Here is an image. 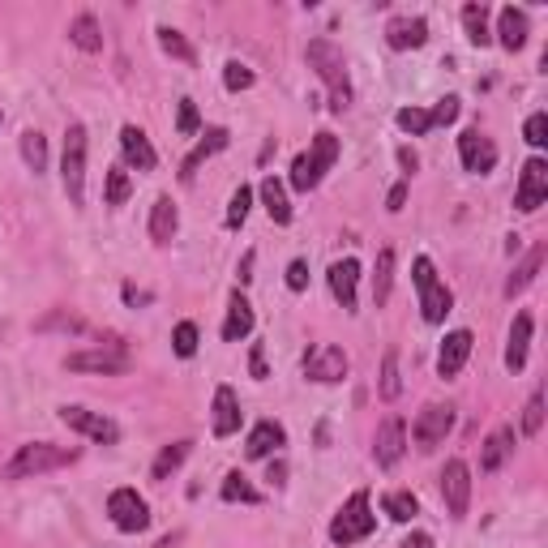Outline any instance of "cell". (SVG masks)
I'll return each mask as SVG.
<instances>
[{
  "mask_svg": "<svg viewBox=\"0 0 548 548\" xmlns=\"http://www.w3.org/2000/svg\"><path fill=\"white\" fill-rule=\"evenodd\" d=\"M544 257H548V249H544V245H536V249H531V253L523 257L519 266H514V274L506 279V296H510V300L519 296V292H527L531 283H536V274H540V266H544Z\"/></svg>",
  "mask_w": 548,
  "mask_h": 548,
  "instance_id": "29",
  "label": "cell"
},
{
  "mask_svg": "<svg viewBox=\"0 0 548 548\" xmlns=\"http://www.w3.org/2000/svg\"><path fill=\"white\" fill-rule=\"evenodd\" d=\"M326 283H330L334 300H339L347 313H356V283H360V262H356V257H343V262H334V266L326 270Z\"/></svg>",
  "mask_w": 548,
  "mask_h": 548,
  "instance_id": "17",
  "label": "cell"
},
{
  "mask_svg": "<svg viewBox=\"0 0 548 548\" xmlns=\"http://www.w3.org/2000/svg\"><path fill=\"white\" fill-rule=\"evenodd\" d=\"M78 463V450L73 446H56V441H26V446L13 450V459L5 463L0 476L5 480H35V476H48V471H60Z\"/></svg>",
  "mask_w": 548,
  "mask_h": 548,
  "instance_id": "1",
  "label": "cell"
},
{
  "mask_svg": "<svg viewBox=\"0 0 548 548\" xmlns=\"http://www.w3.org/2000/svg\"><path fill=\"white\" fill-rule=\"evenodd\" d=\"M227 137H232L227 129H206V142H197V146L189 150V159L180 163V180H185V185L197 176V167H202L210 155H219V150H227Z\"/></svg>",
  "mask_w": 548,
  "mask_h": 548,
  "instance_id": "25",
  "label": "cell"
},
{
  "mask_svg": "<svg viewBox=\"0 0 548 548\" xmlns=\"http://www.w3.org/2000/svg\"><path fill=\"white\" fill-rule=\"evenodd\" d=\"M172 347H176L180 360L197 356V326H193V322H180V326L172 330Z\"/></svg>",
  "mask_w": 548,
  "mask_h": 548,
  "instance_id": "44",
  "label": "cell"
},
{
  "mask_svg": "<svg viewBox=\"0 0 548 548\" xmlns=\"http://www.w3.org/2000/svg\"><path fill=\"white\" fill-rule=\"evenodd\" d=\"M373 527H377L373 497H369V489H356V493L339 506V514L330 519V540L339 544V548H347V544H356V540H369Z\"/></svg>",
  "mask_w": 548,
  "mask_h": 548,
  "instance_id": "3",
  "label": "cell"
},
{
  "mask_svg": "<svg viewBox=\"0 0 548 548\" xmlns=\"http://www.w3.org/2000/svg\"><path fill=\"white\" fill-rule=\"evenodd\" d=\"M471 347H476L471 330H450L446 343H441V352H437V373H441V377H459L463 364H467V356H471Z\"/></svg>",
  "mask_w": 548,
  "mask_h": 548,
  "instance_id": "18",
  "label": "cell"
},
{
  "mask_svg": "<svg viewBox=\"0 0 548 548\" xmlns=\"http://www.w3.org/2000/svg\"><path fill=\"white\" fill-rule=\"evenodd\" d=\"M544 202H548V159L531 155V159L523 163L519 189H514V210H523V215H536Z\"/></svg>",
  "mask_w": 548,
  "mask_h": 548,
  "instance_id": "11",
  "label": "cell"
},
{
  "mask_svg": "<svg viewBox=\"0 0 548 548\" xmlns=\"http://www.w3.org/2000/svg\"><path fill=\"white\" fill-rule=\"evenodd\" d=\"M129 193H133L129 172H125V167H112V172H108V193H103V202H108V206H125V202H129Z\"/></svg>",
  "mask_w": 548,
  "mask_h": 548,
  "instance_id": "40",
  "label": "cell"
},
{
  "mask_svg": "<svg viewBox=\"0 0 548 548\" xmlns=\"http://www.w3.org/2000/svg\"><path fill=\"white\" fill-rule=\"evenodd\" d=\"M249 206H253V189L249 185H240L236 193H232V206H227V227H240L249 219Z\"/></svg>",
  "mask_w": 548,
  "mask_h": 548,
  "instance_id": "43",
  "label": "cell"
},
{
  "mask_svg": "<svg viewBox=\"0 0 548 548\" xmlns=\"http://www.w3.org/2000/svg\"><path fill=\"white\" fill-rule=\"evenodd\" d=\"M279 446H287V433H283V424H274V420H262V424H253V433L245 441V454L249 459H270Z\"/></svg>",
  "mask_w": 548,
  "mask_h": 548,
  "instance_id": "24",
  "label": "cell"
},
{
  "mask_svg": "<svg viewBox=\"0 0 548 548\" xmlns=\"http://www.w3.org/2000/svg\"><path fill=\"white\" fill-rule=\"evenodd\" d=\"M399 163H403V172L411 176V172H416V167H420V159H416V150H407V146H403V150H399Z\"/></svg>",
  "mask_w": 548,
  "mask_h": 548,
  "instance_id": "51",
  "label": "cell"
},
{
  "mask_svg": "<svg viewBox=\"0 0 548 548\" xmlns=\"http://www.w3.org/2000/svg\"><path fill=\"white\" fill-rule=\"evenodd\" d=\"M304 56H309V69H313L317 78L326 82V90H330V112H347V108H352V78H347L343 52L334 48L330 39H313Z\"/></svg>",
  "mask_w": 548,
  "mask_h": 548,
  "instance_id": "2",
  "label": "cell"
},
{
  "mask_svg": "<svg viewBox=\"0 0 548 548\" xmlns=\"http://www.w3.org/2000/svg\"><path fill=\"white\" fill-rule=\"evenodd\" d=\"M403 202H407V185H394V189H390V197H386V210H394V215H399Z\"/></svg>",
  "mask_w": 548,
  "mask_h": 548,
  "instance_id": "50",
  "label": "cell"
},
{
  "mask_svg": "<svg viewBox=\"0 0 548 548\" xmlns=\"http://www.w3.org/2000/svg\"><path fill=\"white\" fill-rule=\"evenodd\" d=\"M287 287H292V292H304V287H309V262H304V257H296V262L287 266Z\"/></svg>",
  "mask_w": 548,
  "mask_h": 548,
  "instance_id": "48",
  "label": "cell"
},
{
  "mask_svg": "<svg viewBox=\"0 0 548 548\" xmlns=\"http://www.w3.org/2000/svg\"><path fill=\"white\" fill-rule=\"evenodd\" d=\"M382 510H386V519H394V523H411L420 514V501L411 493H403V489H394V493L382 497Z\"/></svg>",
  "mask_w": 548,
  "mask_h": 548,
  "instance_id": "34",
  "label": "cell"
},
{
  "mask_svg": "<svg viewBox=\"0 0 548 548\" xmlns=\"http://www.w3.org/2000/svg\"><path fill=\"white\" fill-rule=\"evenodd\" d=\"M463 30L476 48H489L493 43V30H489V9L484 5H463Z\"/></svg>",
  "mask_w": 548,
  "mask_h": 548,
  "instance_id": "32",
  "label": "cell"
},
{
  "mask_svg": "<svg viewBox=\"0 0 548 548\" xmlns=\"http://www.w3.org/2000/svg\"><path fill=\"white\" fill-rule=\"evenodd\" d=\"M249 369H253V377H257V382H266V377H270V373H266V352H262V343L253 347V356H249Z\"/></svg>",
  "mask_w": 548,
  "mask_h": 548,
  "instance_id": "49",
  "label": "cell"
},
{
  "mask_svg": "<svg viewBox=\"0 0 548 548\" xmlns=\"http://www.w3.org/2000/svg\"><path fill=\"white\" fill-rule=\"evenodd\" d=\"M60 180H65V197L69 206H82L86 202V125H73L65 129V159H60Z\"/></svg>",
  "mask_w": 548,
  "mask_h": 548,
  "instance_id": "6",
  "label": "cell"
},
{
  "mask_svg": "<svg viewBox=\"0 0 548 548\" xmlns=\"http://www.w3.org/2000/svg\"><path fill=\"white\" fill-rule=\"evenodd\" d=\"M219 493H223V501H245V506H257V501H262V493L249 484L245 471H227V480H223Z\"/></svg>",
  "mask_w": 548,
  "mask_h": 548,
  "instance_id": "36",
  "label": "cell"
},
{
  "mask_svg": "<svg viewBox=\"0 0 548 548\" xmlns=\"http://www.w3.org/2000/svg\"><path fill=\"white\" fill-rule=\"evenodd\" d=\"M411 279H416V292H420V317L429 326H441L446 322V313L454 309V292L437 279L429 257H416V262H411Z\"/></svg>",
  "mask_w": 548,
  "mask_h": 548,
  "instance_id": "5",
  "label": "cell"
},
{
  "mask_svg": "<svg viewBox=\"0 0 548 548\" xmlns=\"http://www.w3.org/2000/svg\"><path fill=\"white\" fill-rule=\"evenodd\" d=\"M155 35H159V48H163L167 56H176V60H185V65H193V48H189V39L180 35V30H172V26H159Z\"/></svg>",
  "mask_w": 548,
  "mask_h": 548,
  "instance_id": "38",
  "label": "cell"
},
{
  "mask_svg": "<svg viewBox=\"0 0 548 548\" xmlns=\"http://www.w3.org/2000/svg\"><path fill=\"white\" fill-rule=\"evenodd\" d=\"M210 429L215 437H232L240 429V399L232 386H219L215 390V411H210Z\"/></svg>",
  "mask_w": 548,
  "mask_h": 548,
  "instance_id": "21",
  "label": "cell"
},
{
  "mask_svg": "<svg viewBox=\"0 0 548 548\" xmlns=\"http://www.w3.org/2000/svg\"><path fill=\"white\" fill-rule=\"evenodd\" d=\"M531 313H514V326H510V339H506V369L510 373H523L527 369V352H531Z\"/></svg>",
  "mask_w": 548,
  "mask_h": 548,
  "instance_id": "20",
  "label": "cell"
},
{
  "mask_svg": "<svg viewBox=\"0 0 548 548\" xmlns=\"http://www.w3.org/2000/svg\"><path fill=\"white\" fill-rule=\"evenodd\" d=\"M527 35H531V22H527L523 9L506 5V9L497 13V39H501V48H506V52H519L523 43H527Z\"/></svg>",
  "mask_w": 548,
  "mask_h": 548,
  "instance_id": "22",
  "label": "cell"
},
{
  "mask_svg": "<svg viewBox=\"0 0 548 548\" xmlns=\"http://www.w3.org/2000/svg\"><path fill=\"white\" fill-rule=\"evenodd\" d=\"M347 369H352V360H347L343 347H334V343H317L304 352V377L309 382H322V386H334V382H343Z\"/></svg>",
  "mask_w": 548,
  "mask_h": 548,
  "instance_id": "7",
  "label": "cell"
},
{
  "mask_svg": "<svg viewBox=\"0 0 548 548\" xmlns=\"http://www.w3.org/2000/svg\"><path fill=\"white\" fill-rule=\"evenodd\" d=\"M403 454H407V424L399 416H386L373 437V459L377 467H399Z\"/></svg>",
  "mask_w": 548,
  "mask_h": 548,
  "instance_id": "15",
  "label": "cell"
},
{
  "mask_svg": "<svg viewBox=\"0 0 548 548\" xmlns=\"http://www.w3.org/2000/svg\"><path fill=\"white\" fill-rule=\"evenodd\" d=\"M523 137H527V146L540 150V146L548 142V116H544V112H531L527 125H523Z\"/></svg>",
  "mask_w": 548,
  "mask_h": 548,
  "instance_id": "45",
  "label": "cell"
},
{
  "mask_svg": "<svg viewBox=\"0 0 548 548\" xmlns=\"http://www.w3.org/2000/svg\"><path fill=\"white\" fill-rule=\"evenodd\" d=\"M176 227H180L176 202H172V197H159V202L150 206V240H155V245H172Z\"/></svg>",
  "mask_w": 548,
  "mask_h": 548,
  "instance_id": "27",
  "label": "cell"
},
{
  "mask_svg": "<svg viewBox=\"0 0 548 548\" xmlns=\"http://www.w3.org/2000/svg\"><path fill=\"white\" fill-rule=\"evenodd\" d=\"M394 287V249L377 253V270H373V304H386Z\"/></svg>",
  "mask_w": 548,
  "mask_h": 548,
  "instance_id": "35",
  "label": "cell"
},
{
  "mask_svg": "<svg viewBox=\"0 0 548 548\" xmlns=\"http://www.w3.org/2000/svg\"><path fill=\"white\" fill-rule=\"evenodd\" d=\"M459 112H463V103L454 99V95L437 99V108L429 112V116H433V129H437V125H454V120H459Z\"/></svg>",
  "mask_w": 548,
  "mask_h": 548,
  "instance_id": "46",
  "label": "cell"
},
{
  "mask_svg": "<svg viewBox=\"0 0 548 548\" xmlns=\"http://www.w3.org/2000/svg\"><path fill=\"white\" fill-rule=\"evenodd\" d=\"M394 125H399L403 133H411V137H424L433 129V116L424 108H399V112H394Z\"/></svg>",
  "mask_w": 548,
  "mask_h": 548,
  "instance_id": "39",
  "label": "cell"
},
{
  "mask_svg": "<svg viewBox=\"0 0 548 548\" xmlns=\"http://www.w3.org/2000/svg\"><path fill=\"white\" fill-rule=\"evenodd\" d=\"M386 43H390L394 52L424 48V43H429V22H424V18H411V13H403V18H390V22H386Z\"/></svg>",
  "mask_w": 548,
  "mask_h": 548,
  "instance_id": "16",
  "label": "cell"
},
{
  "mask_svg": "<svg viewBox=\"0 0 548 548\" xmlns=\"http://www.w3.org/2000/svg\"><path fill=\"white\" fill-rule=\"evenodd\" d=\"M22 159H26V167L30 172H48V137H43L39 129H26L22 133Z\"/></svg>",
  "mask_w": 548,
  "mask_h": 548,
  "instance_id": "33",
  "label": "cell"
},
{
  "mask_svg": "<svg viewBox=\"0 0 548 548\" xmlns=\"http://www.w3.org/2000/svg\"><path fill=\"white\" fill-rule=\"evenodd\" d=\"M108 514H112L116 531H129V536L150 523V506H146V497H137V489H116L108 497Z\"/></svg>",
  "mask_w": 548,
  "mask_h": 548,
  "instance_id": "13",
  "label": "cell"
},
{
  "mask_svg": "<svg viewBox=\"0 0 548 548\" xmlns=\"http://www.w3.org/2000/svg\"><path fill=\"white\" fill-rule=\"evenodd\" d=\"M403 548H433V536H424V531H416V536H407Z\"/></svg>",
  "mask_w": 548,
  "mask_h": 548,
  "instance_id": "53",
  "label": "cell"
},
{
  "mask_svg": "<svg viewBox=\"0 0 548 548\" xmlns=\"http://www.w3.org/2000/svg\"><path fill=\"white\" fill-rule=\"evenodd\" d=\"M253 326H257V317H253V304L240 296V292H232V300H227V322H223V339L227 343H240V339H249L253 334Z\"/></svg>",
  "mask_w": 548,
  "mask_h": 548,
  "instance_id": "23",
  "label": "cell"
},
{
  "mask_svg": "<svg viewBox=\"0 0 548 548\" xmlns=\"http://www.w3.org/2000/svg\"><path fill=\"white\" fill-rule=\"evenodd\" d=\"M120 150H125V163L137 167V172H155V167H159L155 146H150V137L137 129V125H125V129H120Z\"/></svg>",
  "mask_w": 548,
  "mask_h": 548,
  "instance_id": "19",
  "label": "cell"
},
{
  "mask_svg": "<svg viewBox=\"0 0 548 548\" xmlns=\"http://www.w3.org/2000/svg\"><path fill=\"white\" fill-rule=\"evenodd\" d=\"M125 300H129V304H146V300H150V292H137V287L129 283V287H125Z\"/></svg>",
  "mask_w": 548,
  "mask_h": 548,
  "instance_id": "54",
  "label": "cell"
},
{
  "mask_svg": "<svg viewBox=\"0 0 548 548\" xmlns=\"http://www.w3.org/2000/svg\"><path fill=\"white\" fill-rule=\"evenodd\" d=\"M540 429H544V394L536 390L523 407V437H540Z\"/></svg>",
  "mask_w": 548,
  "mask_h": 548,
  "instance_id": "41",
  "label": "cell"
},
{
  "mask_svg": "<svg viewBox=\"0 0 548 548\" xmlns=\"http://www.w3.org/2000/svg\"><path fill=\"white\" fill-rule=\"evenodd\" d=\"M377 390H382V399H386V403H394V399H399V394H403V377H399V352H394V347H390V352L382 356V382H377Z\"/></svg>",
  "mask_w": 548,
  "mask_h": 548,
  "instance_id": "37",
  "label": "cell"
},
{
  "mask_svg": "<svg viewBox=\"0 0 548 548\" xmlns=\"http://www.w3.org/2000/svg\"><path fill=\"white\" fill-rule=\"evenodd\" d=\"M69 43H73V48H82V52H90V56L103 48V35H99L95 13H78V18L69 22Z\"/></svg>",
  "mask_w": 548,
  "mask_h": 548,
  "instance_id": "30",
  "label": "cell"
},
{
  "mask_svg": "<svg viewBox=\"0 0 548 548\" xmlns=\"http://www.w3.org/2000/svg\"><path fill=\"white\" fill-rule=\"evenodd\" d=\"M189 450H193V441H172V446H163L155 454V463H150V480H167L180 463L189 459Z\"/></svg>",
  "mask_w": 548,
  "mask_h": 548,
  "instance_id": "31",
  "label": "cell"
},
{
  "mask_svg": "<svg viewBox=\"0 0 548 548\" xmlns=\"http://www.w3.org/2000/svg\"><path fill=\"white\" fill-rule=\"evenodd\" d=\"M60 420H65L73 433L99 441V446H116L120 441V424L112 416H103V411H86L78 403H69V407H60Z\"/></svg>",
  "mask_w": 548,
  "mask_h": 548,
  "instance_id": "8",
  "label": "cell"
},
{
  "mask_svg": "<svg viewBox=\"0 0 548 548\" xmlns=\"http://www.w3.org/2000/svg\"><path fill=\"white\" fill-rule=\"evenodd\" d=\"M0 120H5V116H0Z\"/></svg>",
  "mask_w": 548,
  "mask_h": 548,
  "instance_id": "55",
  "label": "cell"
},
{
  "mask_svg": "<svg viewBox=\"0 0 548 548\" xmlns=\"http://www.w3.org/2000/svg\"><path fill=\"white\" fill-rule=\"evenodd\" d=\"M450 429H454V407L450 403H424L416 424H411V441H416L420 450H437Z\"/></svg>",
  "mask_w": 548,
  "mask_h": 548,
  "instance_id": "10",
  "label": "cell"
},
{
  "mask_svg": "<svg viewBox=\"0 0 548 548\" xmlns=\"http://www.w3.org/2000/svg\"><path fill=\"white\" fill-rule=\"evenodd\" d=\"M334 159H339V137L322 129V133L313 137V146L292 159V176H287V180H292V189L313 193L317 185H322V176L334 167Z\"/></svg>",
  "mask_w": 548,
  "mask_h": 548,
  "instance_id": "4",
  "label": "cell"
},
{
  "mask_svg": "<svg viewBox=\"0 0 548 548\" xmlns=\"http://www.w3.org/2000/svg\"><path fill=\"white\" fill-rule=\"evenodd\" d=\"M510 454H514V429H510V424H501V429H493L489 441H484L480 471H501V463H506Z\"/></svg>",
  "mask_w": 548,
  "mask_h": 548,
  "instance_id": "26",
  "label": "cell"
},
{
  "mask_svg": "<svg viewBox=\"0 0 548 548\" xmlns=\"http://www.w3.org/2000/svg\"><path fill=\"white\" fill-rule=\"evenodd\" d=\"M197 125H202V116H197V103H193V99H180V112H176V129L185 133V137H193V133H197Z\"/></svg>",
  "mask_w": 548,
  "mask_h": 548,
  "instance_id": "47",
  "label": "cell"
},
{
  "mask_svg": "<svg viewBox=\"0 0 548 548\" xmlns=\"http://www.w3.org/2000/svg\"><path fill=\"white\" fill-rule=\"evenodd\" d=\"M257 82V73L249 65H240V60H227V69H223V86L227 90H249Z\"/></svg>",
  "mask_w": 548,
  "mask_h": 548,
  "instance_id": "42",
  "label": "cell"
},
{
  "mask_svg": "<svg viewBox=\"0 0 548 548\" xmlns=\"http://www.w3.org/2000/svg\"><path fill=\"white\" fill-rule=\"evenodd\" d=\"M459 159H463V172L471 176H489L493 167H497V146H493V137H484L480 129H467L459 137Z\"/></svg>",
  "mask_w": 548,
  "mask_h": 548,
  "instance_id": "14",
  "label": "cell"
},
{
  "mask_svg": "<svg viewBox=\"0 0 548 548\" xmlns=\"http://www.w3.org/2000/svg\"><path fill=\"white\" fill-rule=\"evenodd\" d=\"M253 262H257V253L249 249V253H245V262H240V283H249V279H253Z\"/></svg>",
  "mask_w": 548,
  "mask_h": 548,
  "instance_id": "52",
  "label": "cell"
},
{
  "mask_svg": "<svg viewBox=\"0 0 548 548\" xmlns=\"http://www.w3.org/2000/svg\"><path fill=\"white\" fill-rule=\"evenodd\" d=\"M257 193H262V206H266V215L279 223V227H287L292 223V202H287V189H283V180H274V176H266L262 185H257Z\"/></svg>",
  "mask_w": 548,
  "mask_h": 548,
  "instance_id": "28",
  "label": "cell"
},
{
  "mask_svg": "<svg viewBox=\"0 0 548 548\" xmlns=\"http://www.w3.org/2000/svg\"><path fill=\"white\" fill-rule=\"evenodd\" d=\"M69 373H103V377H120L129 373V352L120 343H103L95 352H73L65 360Z\"/></svg>",
  "mask_w": 548,
  "mask_h": 548,
  "instance_id": "9",
  "label": "cell"
},
{
  "mask_svg": "<svg viewBox=\"0 0 548 548\" xmlns=\"http://www.w3.org/2000/svg\"><path fill=\"white\" fill-rule=\"evenodd\" d=\"M441 497H446L450 519H463L471 506V467L463 459H450L446 471H441Z\"/></svg>",
  "mask_w": 548,
  "mask_h": 548,
  "instance_id": "12",
  "label": "cell"
}]
</instances>
